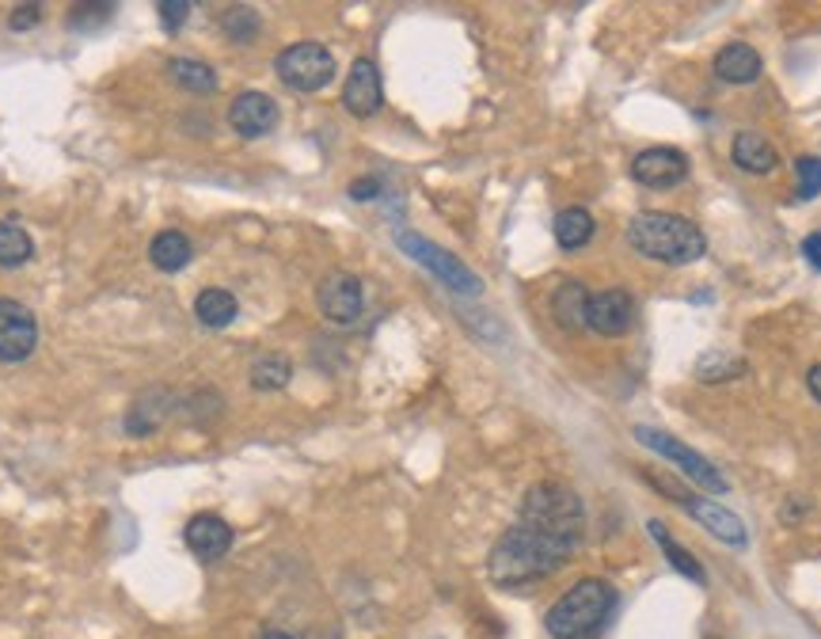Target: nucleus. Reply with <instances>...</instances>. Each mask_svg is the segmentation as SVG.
<instances>
[{
    "label": "nucleus",
    "instance_id": "nucleus-11",
    "mask_svg": "<svg viewBox=\"0 0 821 639\" xmlns=\"http://www.w3.org/2000/svg\"><path fill=\"white\" fill-rule=\"evenodd\" d=\"M631 175L650 191H670L689 180V156L677 149H647L631 160Z\"/></svg>",
    "mask_w": 821,
    "mask_h": 639
},
{
    "label": "nucleus",
    "instance_id": "nucleus-20",
    "mask_svg": "<svg viewBox=\"0 0 821 639\" xmlns=\"http://www.w3.org/2000/svg\"><path fill=\"white\" fill-rule=\"evenodd\" d=\"M194 316H198V324L206 327H228L236 320V297L222 285H209V290H202L198 297H194Z\"/></svg>",
    "mask_w": 821,
    "mask_h": 639
},
{
    "label": "nucleus",
    "instance_id": "nucleus-7",
    "mask_svg": "<svg viewBox=\"0 0 821 639\" xmlns=\"http://www.w3.org/2000/svg\"><path fill=\"white\" fill-rule=\"evenodd\" d=\"M635 438H639L647 450H655L658 457H666L670 465H677L681 468L684 476L692 479V484H700L704 491H715V495H723L726 487V479H723V473H719L715 465H711L707 457H700L696 450H689L684 442H677L673 434H666V431H658V426H635Z\"/></svg>",
    "mask_w": 821,
    "mask_h": 639
},
{
    "label": "nucleus",
    "instance_id": "nucleus-21",
    "mask_svg": "<svg viewBox=\"0 0 821 639\" xmlns=\"http://www.w3.org/2000/svg\"><path fill=\"white\" fill-rule=\"evenodd\" d=\"M594 232H597V225H594V217L586 214V209H563L560 217H555V243H560L563 251H579V248H586L590 240H594Z\"/></svg>",
    "mask_w": 821,
    "mask_h": 639
},
{
    "label": "nucleus",
    "instance_id": "nucleus-25",
    "mask_svg": "<svg viewBox=\"0 0 821 639\" xmlns=\"http://www.w3.org/2000/svg\"><path fill=\"white\" fill-rule=\"evenodd\" d=\"M31 256H35V243L28 229L15 221H0V267H23Z\"/></svg>",
    "mask_w": 821,
    "mask_h": 639
},
{
    "label": "nucleus",
    "instance_id": "nucleus-15",
    "mask_svg": "<svg viewBox=\"0 0 821 639\" xmlns=\"http://www.w3.org/2000/svg\"><path fill=\"white\" fill-rule=\"evenodd\" d=\"M760 69H765V62L749 42H731L715 57V77L726 84H753L760 77Z\"/></svg>",
    "mask_w": 821,
    "mask_h": 639
},
{
    "label": "nucleus",
    "instance_id": "nucleus-27",
    "mask_svg": "<svg viewBox=\"0 0 821 639\" xmlns=\"http://www.w3.org/2000/svg\"><path fill=\"white\" fill-rule=\"evenodd\" d=\"M222 28L233 42H251L259 35V15L251 12V8H228Z\"/></svg>",
    "mask_w": 821,
    "mask_h": 639
},
{
    "label": "nucleus",
    "instance_id": "nucleus-17",
    "mask_svg": "<svg viewBox=\"0 0 821 639\" xmlns=\"http://www.w3.org/2000/svg\"><path fill=\"white\" fill-rule=\"evenodd\" d=\"M731 156H734V164H738L742 172H749V175H768L776 164H780V156H776L773 141H768L765 133H753V130H746V133H738V138H734Z\"/></svg>",
    "mask_w": 821,
    "mask_h": 639
},
{
    "label": "nucleus",
    "instance_id": "nucleus-1",
    "mask_svg": "<svg viewBox=\"0 0 821 639\" xmlns=\"http://www.w3.org/2000/svg\"><path fill=\"white\" fill-rule=\"evenodd\" d=\"M586 537L582 499L563 484H537L521 499L518 521L490 549L487 575L498 586H525L560 571Z\"/></svg>",
    "mask_w": 821,
    "mask_h": 639
},
{
    "label": "nucleus",
    "instance_id": "nucleus-5",
    "mask_svg": "<svg viewBox=\"0 0 821 639\" xmlns=\"http://www.w3.org/2000/svg\"><path fill=\"white\" fill-rule=\"evenodd\" d=\"M642 479H647V484H655L662 495H670V499L681 502V507L689 510V518H696L700 526H704L711 537H719V541H723V544H734V549H746V544H749V529H746V521H742L738 515H734V510L719 507V502L704 499V495L684 491V487L677 484V479H673V484H666V479L658 476V473H642Z\"/></svg>",
    "mask_w": 821,
    "mask_h": 639
},
{
    "label": "nucleus",
    "instance_id": "nucleus-4",
    "mask_svg": "<svg viewBox=\"0 0 821 639\" xmlns=\"http://www.w3.org/2000/svg\"><path fill=\"white\" fill-rule=\"evenodd\" d=\"M396 243H400L403 256H411L414 263L422 267V271H430L437 282L449 285L453 293H464V297H479V293H484V279H479V274L472 271L468 263H461L453 251L437 248L434 240H426V237H419V232L403 229V232H396Z\"/></svg>",
    "mask_w": 821,
    "mask_h": 639
},
{
    "label": "nucleus",
    "instance_id": "nucleus-28",
    "mask_svg": "<svg viewBox=\"0 0 821 639\" xmlns=\"http://www.w3.org/2000/svg\"><path fill=\"white\" fill-rule=\"evenodd\" d=\"M795 175H799V198L802 202L821 195V156H799L795 160Z\"/></svg>",
    "mask_w": 821,
    "mask_h": 639
},
{
    "label": "nucleus",
    "instance_id": "nucleus-31",
    "mask_svg": "<svg viewBox=\"0 0 821 639\" xmlns=\"http://www.w3.org/2000/svg\"><path fill=\"white\" fill-rule=\"evenodd\" d=\"M39 15H42L39 4H20V8H12V20H8V28H12V31H31L39 23Z\"/></svg>",
    "mask_w": 821,
    "mask_h": 639
},
{
    "label": "nucleus",
    "instance_id": "nucleus-29",
    "mask_svg": "<svg viewBox=\"0 0 821 639\" xmlns=\"http://www.w3.org/2000/svg\"><path fill=\"white\" fill-rule=\"evenodd\" d=\"M156 12H160V20H164V31H183V23H187V15H191V4L187 0H160Z\"/></svg>",
    "mask_w": 821,
    "mask_h": 639
},
{
    "label": "nucleus",
    "instance_id": "nucleus-13",
    "mask_svg": "<svg viewBox=\"0 0 821 639\" xmlns=\"http://www.w3.org/2000/svg\"><path fill=\"white\" fill-rule=\"evenodd\" d=\"M228 126H233L240 138H262L278 126V104L267 91H244L228 107Z\"/></svg>",
    "mask_w": 821,
    "mask_h": 639
},
{
    "label": "nucleus",
    "instance_id": "nucleus-33",
    "mask_svg": "<svg viewBox=\"0 0 821 639\" xmlns=\"http://www.w3.org/2000/svg\"><path fill=\"white\" fill-rule=\"evenodd\" d=\"M802 256H807L810 263H814L818 271H821V232H814V237L802 240Z\"/></svg>",
    "mask_w": 821,
    "mask_h": 639
},
{
    "label": "nucleus",
    "instance_id": "nucleus-18",
    "mask_svg": "<svg viewBox=\"0 0 821 639\" xmlns=\"http://www.w3.org/2000/svg\"><path fill=\"white\" fill-rule=\"evenodd\" d=\"M191 256H194V248H191L187 232L164 229V232H156V237H152L149 259H152V267H156V271H164V274L183 271V267L191 263Z\"/></svg>",
    "mask_w": 821,
    "mask_h": 639
},
{
    "label": "nucleus",
    "instance_id": "nucleus-6",
    "mask_svg": "<svg viewBox=\"0 0 821 639\" xmlns=\"http://www.w3.org/2000/svg\"><path fill=\"white\" fill-rule=\"evenodd\" d=\"M274 69L293 91H320L335 80V57L320 42H293L278 54Z\"/></svg>",
    "mask_w": 821,
    "mask_h": 639
},
{
    "label": "nucleus",
    "instance_id": "nucleus-22",
    "mask_svg": "<svg viewBox=\"0 0 821 639\" xmlns=\"http://www.w3.org/2000/svg\"><path fill=\"white\" fill-rule=\"evenodd\" d=\"M647 529H650V537L658 541V549H662V556L673 563V571H681V575H684V578H692V583H707V575H704V567H700V560L692 556V552H684L681 544L673 541L670 529H666L662 521L655 518Z\"/></svg>",
    "mask_w": 821,
    "mask_h": 639
},
{
    "label": "nucleus",
    "instance_id": "nucleus-24",
    "mask_svg": "<svg viewBox=\"0 0 821 639\" xmlns=\"http://www.w3.org/2000/svg\"><path fill=\"white\" fill-rule=\"evenodd\" d=\"M168 77L180 84V88L194 91V96H209L217 88V73L202 62H191V57H180V62L168 65Z\"/></svg>",
    "mask_w": 821,
    "mask_h": 639
},
{
    "label": "nucleus",
    "instance_id": "nucleus-10",
    "mask_svg": "<svg viewBox=\"0 0 821 639\" xmlns=\"http://www.w3.org/2000/svg\"><path fill=\"white\" fill-rule=\"evenodd\" d=\"M316 301H320V313L327 320H335V324H354V320L361 316V308H366V290H361V282L354 279V274L332 271L320 282Z\"/></svg>",
    "mask_w": 821,
    "mask_h": 639
},
{
    "label": "nucleus",
    "instance_id": "nucleus-14",
    "mask_svg": "<svg viewBox=\"0 0 821 639\" xmlns=\"http://www.w3.org/2000/svg\"><path fill=\"white\" fill-rule=\"evenodd\" d=\"M183 537H187V549L198 556L202 563H214L222 560L228 549H233V526H228L225 518L217 515H198L187 521V529H183Z\"/></svg>",
    "mask_w": 821,
    "mask_h": 639
},
{
    "label": "nucleus",
    "instance_id": "nucleus-32",
    "mask_svg": "<svg viewBox=\"0 0 821 639\" xmlns=\"http://www.w3.org/2000/svg\"><path fill=\"white\" fill-rule=\"evenodd\" d=\"M380 195V183L377 180H358V183H350V198L354 202H369V198H377Z\"/></svg>",
    "mask_w": 821,
    "mask_h": 639
},
{
    "label": "nucleus",
    "instance_id": "nucleus-16",
    "mask_svg": "<svg viewBox=\"0 0 821 639\" xmlns=\"http://www.w3.org/2000/svg\"><path fill=\"white\" fill-rule=\"evenodd\" d=\"M172 408H175L172 392L149 389L145 397H138V403L130 408V415H126V431H130L133 438H145V434H152L168 415H172Z\"/></svg>",
    "mask_w": 821,
    "mask_h": 639
},
{
    "label": "nucleus",
    "instance_id": "nucleus-26",
    "mask_svg": "<svg viewBox=\"0 0 821 639\" xmlns=\"http://www.w3.org/2000/svg\"><path fill=\"white\" fill-rule=\"evenodd\" d=\"M696 373H700V381H704V385H719V381H731V377L746 373V361H742V358H731V355H719V350H711V355L700 358Z\"/></svg>",
    "mask_w": 821,
    "mask_h": 639
},
{
    "label": "nucleus",
    "instance_id": "nucleus-35",
    "mask_svg": "<svg viewBox=\"0 0 821 639\" xmlns=\"http://www.w3.org/2000/svg\"><path fill=\"white\" fill-rule=\"evenodd\" d=\"M259 639H298V636H290V632H282V628H267Z\"/></svg>",
    "mask_w": 821,
    "mask_h": 639
},
{
    "label": "nucleus",
    "instance_id": "nucleus-3",
    "mask_svg": "<svg viewBox=\"0 0 821 639\" xmlns=\"http://www.w3.org/2000/svg\"><path fill=\"white\" fill-rule=\"evenodd\" d=\"M616 609V591L605 578H582L548 609L544 625L552 639H597Z\"/></svg>",
    "mask_w": 821,
    "mask_h": 639
},
{
    "label": "nucleus",
    "instance_id": "nucleus-23",
    "mask_svg": "<svg viewBox=\"0 0 821 639\" xmlns=\"http://www.w3.org/2000/svg\"><path fill=\"white\" fill-rule=\"evenodd\" d=\"M290 358L278 355V350H270V355H259L256 361H251V385H256L259 392H278L290 385Z\"/></svg>",
    "mask_w": 821,
    "mask_h": 639
},
{
    "label": "nucleus",
    "instance_id": "nucleus-30",
    "mask_svg": "<svg viewBox=\"0 0 821 639\" xmlns=\"http://www.w3.org/2000/svg\"><path fill=\"white\" fill-rule=\"evenodd\" d=\"M73 28H84V23H104V20H111L115 15V4H80V8H73Z\"/></svg>",
    "mask_w": 821,
    "mask_h": 639
},
{
    "label": "nucleus",
    "instance_id": "nucleus-2",
    "mask_svg": "<svg viewBox=\"0 0 821 639\" xmlns=\"http://www.w3.org/2000/svg\"><path fill=\"white\" fill-rule=\"evenodd\" d=\"M628 243L639 256L658 259V263L684 267L696 263L707 251V240L689 217L677 214H635L628 221Z\"/></svg>",
    "mask_w": 821,
    "mask_h": 639
},
{
    "label": "nucleus",
    "instance_id": "nucleus-12",
    "mask_svg": "<svg viewBox=\"0 0 821 639\" xmlns=\"http://www.w3.org/2000/svg\"><path fill=\"white\" fill-rule=\"evenodd\" d=\"M343 104L354 119H369V115L380 111V104H385V88H380V69L369 62V57H358V62L350 65L346 84H343Z\"/></svg>",
    "mask_w": 821,
    "mask_h": 639
},
{
    "label": "nucleus",
    "instance_id": "nucleus-19",
    "mask_svg": "<svg viewBox=\"0 0 821 639\" xmlns=\"http://www.w3.org/2000/svg\"><path fill=\"white\" fill-rule=\"evenodd\" d=\"M590 313V290L582 282H563L552 297V316L560 320L566 332H582Z\"/></svg>",
    "mask_w": 821,
    "mask_h": 639
},
{
    "label": "nucleus",
    "instance_id": "nucleus-34",
    "mask_svg": "<svg viewBox=\"0 0 821 639\" xmlns=\"http://www.w3.org/2000/svg\"><path fill=\"white\" fill-rule=\"evenodd\" d=\"M807 385H810V392H814V400L821 403V366H814L807 373Z\"/></svg>",
    "mask_w": 821,
    "mask_h": 639
},
{
    "label": "nucleus",
    "instance_id": "nucleus-9",
    "mask_svg": "<svg viewBox=\"0 0 821 639\" xmlns=\"http://www.w3.org/2000/svg\"><path fill=\"white\" fill-rule=\"evenodd\" d=\"M586 327L597 335H605V339H620V335H628L635 327V297L628 290H620V285L590 293Z\"/></svg>",
    "mask_w": 821,
    "mask_h": 639
},
{
    "label": "nucleus",
    "instance_id": "nucleus-8",
    "mask_svg": "<svg viewBox=\"0 0 821 639\" xmlns=\"http://www.w3.org/2000/svg\"><path fill=\"white\" fill-rule=\"evenodd\" d=\"M39 347V320L20 301H0V361H23Z\"/></svg>",
    "mask_w": 821,
    "mask_h": 639
},
{
    "label": "nucleus",
    "instance_id": "nucleus-36",
    "mask_svg": "<svg viewBox=\"0 0 821 639\" xmlns=\"http://www.w3.org/2000/svg\"><path fill=\"white\" fill-rule=\"evenodd\" d=\"M707 639H715V636H707Z\"/></svg>",
    "mask_w": 821,
    "mask_h": 639
}]
</instances>
